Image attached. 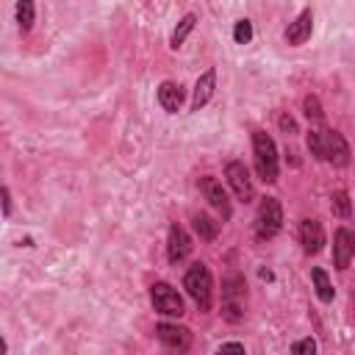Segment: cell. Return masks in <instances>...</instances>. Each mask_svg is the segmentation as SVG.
Here are the masks:
<instances>
[{
	"instance_id": "cell-12",
	"label": "cell",
	"mask_w": 355,
	"mask_h": 355,
	"mask_svg": "<svg viewBox=\"0 0 355 355\" xmlns=\"http://www.w3.org/2000/svg\"><path fill=\"white\" fill-rule=\"evenodd\" d=\"M300 244L305 255H316L324 250V227L316 216H308L300 222Z\"/></svg>"
},
{
	"instance_id": "cell-13",
	"label": "cell",
	"mask_w": 355,
	"mask_h": 355,
	"mask_svg": "<svg viewBox=\"0 0 355 355\" xmlns=\"http://www.w3.org/2000/svg\"><path fill=\"white\" fill-rule=\"evenodd\" d=\"M311 31H313V11H311V8H302V11L297 14V19L288 22L283 39H286L291 47H300V44H305V42L311 39Z\"/></svg>"
},
{
	"instance_id": "cell-7",
	"label": "cell",
	"mask_w": 355,
	"mask_h": 355,
	"mask_svg": "<svg viewBox=\"0 0 355 355\" xmlns=\"http://www.w3.org/2000/svg\"><path fill=\"white\" fill-rule=\"evenodd\" d=\"M200 191H202V197L208 200V205H211L214 211H219V216H222L225 222L233 216L230 197H227L225 186H222V183H219L214 175H202V178H200Z\"/></svg>"
},
{
	"instance_id": "cell-3",
	"label": "cell",
	"mask_w": 355,
	"mask_h": 355,
	"mask_svg": "<svg viewBox=\"0 0 355 355\" xmlns=\"http://www.w3.org/2000/svg\"><path fill=\"white\" fill-rule=\"evenodd\" d=\"M252 158H255V172L263 183H277V147L275 139L266 130H252Z\"/></svg>"
},
{
	"instance_id": "cell-22",
	"label": "cell",
	"mask_w": 355,
	"mask_h": 355,
	"mask_svg": "<svg viewBox=\"0 0 355 355\" xmlns=\"http://www.w3.org/2000/svg\"><path fill=\"white\" fill-rule=\"evenodd\" d=\"M302 108H305V116H308V119H313V122H319V119L324 116V111H322V105H319V97H316V94H308V97L302 100Z\"/></svg>"
},
{
	"instance_id": "cell-17",
	"label": "cell",
	"mask_w": 355,
	"mask_h": 355,
	"mask_svg": "<svg viewBox=\"0 0 355 355\" xmlns=\"http://www.w3.org/2000/svg\"><path fill=\"white\" fill-rule=\"evenodd\" d=\"M311 280H313V291H316V297H319V302H333V297H336V291H333V283H330V277H327V272L322 269V266H313L311 269Z\"/></svg>"
},
{
	"instance_id": "cell-5",
	"label": "cell",
	"mask_w": 355,
	"mask_h": 355,
	"mask_svg": "<svg viewBox=\"0 0 355 355\" xmlns=\"http://www.w3.org/2000/svg\"><path fill=\"white\" fill-rule=\"evenodd\" d=\"M283 230V205L277 197H261L258 214H255V236L261 241L275 239Z\"/></svg>"
},
{
	"instance_id": "cell-9",
	"label": "cell",
	"mask_w": 355,
	"mask_h": 355,
	"mask_svg": "<svg viewBox=\"0 0 355 355\" xmlns=\"http://www.w3.org/2000/svg\"><path fill=\"white\" fill-rule=\"evenodd\" d=\"M155 336L166 349H175V352H186L191 347V330L183 324H175V322H158Z\"/></svg>"
},
{
	"instance_id": "cell-20",
	"label": "cell",
	"mask_w": 355,
	"mask_h": 355,
	"mask_svg": "<svg viewBox=\"0 0 355 355\" xmlns=\"http://www.w3.org/2000/svg\"><path fill=\"white\" fill-rule=\"evenodd\" d=\"M330 211H333L338 219H347V216L352 214V202H349V194H347L344 189L333 191V197H330Z\"/></svg>"
},
{
	"instance_id": "cell-21",
	"label": "cell",
	"mask_w": 355,
	"mask_h": 355,
	"mask_svg": "<svg viewBox=\"0 0 355 355\" xmlns=\"http://www.w3.org/2000/svg\"><path fill=\"white\" fill-rule=\"evenodd\" d=\"M233 42L236 44H250L252 42V22L250 19H239L233 25Z\"/></svg>"
},
{
	"instance_id": "cell-18",
	"label": "cell",
	"mask_w": 355,
	"mask_h": 355,
	"mask_svg": "<svg viewBox=\"0 0 355 355\" xmlns=\"http://www.w3.org/2000/svg\"><path fill=\"white\" fill-rule=\"evenodd\" d=\"M14 17H17L19 33H28V31L33 28V19H36V3H33V0H17Z\"/></svg>"
},
{
	"instance_id": "cell-2",
	"label": "cell",
	"mask_w": 355,
	"mask_h": 355,
	"mask_svg": "<svg viewBox=\"0 0 355 355\" xmlns=\"http://www.w3.org/2000/svg\"><path fill=\"white\" fill-rule=\"evenodd\" d=\"M183 288L189 291V297L194 300V305L205 313V311H211V305H214V277H211V269L202 263V261H197V263H191L189 269H186V275H183Z\"/></svg>"
},
{
	"instance_id": "cell-15",
	"label": "cell",
	"mask_w": 355,
	"mask_h": 355,
	"mask_svg": "<svg viewBox=\"0 0 355 355\" xmlns=\"http://www.w3.org/2000/svg\"><path fill=\"white\" fill-rule=\"evenodd\" d=\"M183 86L180 83H175V80H164L161 86H158V92H155V97H158V105L166 111V114H178L180 111V105H183Z\"/></svg>"
},
{
	"instance_id": "cell-10",
	"label": "cell",
	"mask_w": 355,
	"mask_h": 355,
	"mask_svg": "<svg viewBox=\"0 0 355 355\" xmlns=\"http://www.w3.org/2000/svg\"><path fill=\"white\" fill-rule=\"evenodd\" d=\"M189 252H191V239H189L186 227L178 225V222H172L169 225V233H166V258H169V263L178 266L180 261L189 258Z\"/></svg>"
},
{
	"instance_id": "cell-26",
	"label": "cell",
	"mask_w": 355,
	"mask_h": 355,
	"mask_svg": "<svg viewBox=\"0 0 355 355\" xmlns=\"http://www.w3.org/2000/svg\"><path fill=\"white\" fill-rule=\"evenodd\" d=\"M227 349H233V352H244V344H239V341H225V344H219V352H227Z\"/></svg>"
},
{
	"instance_id": "cell-14",
	"label": "cell",
	"mask_w": 355,
	"mask_h": 355,
	"mask_svg": "<svg viewBox=\"0 0 355 355\" xmlns=\"http://www.w3.org/2000/svg\"><path fill=\"white\" fill-rule=\"evenodd\" d=\"M214 89H216V69L214 67H208L200 78H197V83H194V94H191V111H200V108H205L208 105V100L214 97Z\"/></svg>"
},
{
	"instance_id": "cell-1",
	"label": "cell",
	"mask_w": 355,
	"mask_h": 355,
	"mask_svg": "<svg viewBox=\"0 0 355 355\" xmlns=\"http://www.w3.org/2000/svg\"><path fill=\"white\" fill-rule=\"evenodd\" d=\"M305 147H308V153L313 158H319V161H324L330 166H347L349 158H352V150H349L347 139L338 130H333V128H313V130H308Z\"/></svg>"
},
{
	"instance_id": "cell-23",
	"label": "cell",
	"mask_w": 355,
	"mask_h": 355,
	"mask_svg": "<svg viewBox=\"0 0 355 355\" xmlns=\"http://www.w3.org/2000/svg\"><path fill=\"white\" fill-rule=\"evenodd\" d=\"M291 352H308V355H313L316 352V341L308 336V338H300V341H294L291 344Z\"/></svg>"
},
{
	"instance_id": "cell-24",
	"label": "cell",
	"mask_w": 355,
	"mask_h": 355,
	"mask_svg": "<svg viewBox=\"0 0 355 355\" xmlns=\"http://www.w3.org/2000/svg\"><path fill=\"white\" fill-rule=\"evenodd\" d=\"M277 125H280V130H283L286 136H294V133H297V122H294L288 114H280V116H277Z\"/></svg>"
},
{
	"instance_id": "cell-16",
	"label": "cell",
	"mask_w": 355,
	"mask_h": 355,
	"mask_svg": "<svg viewBox=\"0 0 355 355\" xmlns=\"http://www.w3.org/2000/svg\"><path fill=\"white\" fill-rule=\"evenodd\" d=\"M191 225H194V233H197L202 241H214V239L219 236V222H216L214 216L202 214V211H197V214L191 216Z\"/></svg>"
},
{
	"instance_id": "cell-11",
	"label": "cell",
	"mask_w": 355,
	"mask_h": 355,
	"mask_svg": "<svg viewBox=\"0 0 355 355\" xmlns=\"http://www.w3.org/2000/svg\"><path fill=\"white\" fill-rule=\"evenodd\" d=\"M352 258H355V230L341 225L333 233V263L336 269H347Z\"/></svg>"
},
{
	"instance_id": "cell-19",
	"label": "cell",
	"mask_w": 355,
	"mask_h": 355,
	"mask_svg": "<svg viewBox=\"0 0 355 355\" xmlns=\"http://www.w3.org/2000/svg\"><path fill=\"white\" fill-rule=\"evenodd\" d=\"M194 25H197V14H186V17L175 25V31H172V36H169V47L178 50V47L186 42V36L194 31Z\"/></svg>"
},
{
	"instance_id": "cell-4",
	"label": "cell",
	"mask_w": 355,
	"mask_h": 355,
	"mask_svg": "<svg viewBox=\"0 0 355 355\" xmlns=\"http://www.w3.org/2000/svg\"><path fill=\"white\" fill-rule=\"evenodd\" d=\"M244 305H247V283L239 272H233L222 280V316L227 322H241Z\"/></svg>"
},
{
	"instance_id": "cell-25",
	"label": "cell",
	"mask_w": 355,
	"mask_h": 355,
	"mask_svg": "<svg viewBox=\"0 0 355 355\" xmlns=\"http://www.w3.org/2000/svg\"><path fill=\"white\" fill-rule=\"evenodd\" d=\"M0 197H3V216L8 219V216H11V189L3 186V189H0Z\"/></svg>"
},
{
	"instance_id": "cell-8",
	"label": "cell",
	"mask_w": 355,
	"mask_h": 355,
	"mask_svg": "<svg viewBox=\"0 0 355 355\" xmlns=\"http://www.w3.org/2000/svg\"><path fill=\"white\" fill-rule=\"evenodd\" d=\"M225 178H227V186L233 189V194L241 200V202H252L255 200V186L250 180V172L241 161H227L225 164Z\"/></svg>"
},
{
	"instance_id": "cell-6",
	"label": "cell",
	"mask_w": 355,
	"mask_h": 355,
	"mask_svg": "<svg viewBox=\"0 0 355 355\" xmlns=\"http://www.w3.org/2000/svg\"><path fill=\"white\" fill-rule=\"evenodd\" d=\"M150 302H153V308L161 313V316H183L186 311H183V297L178 294V288L172 286V283H166V280H158V283H153L150 286Z\"/></svg>"
}]
</instances>
